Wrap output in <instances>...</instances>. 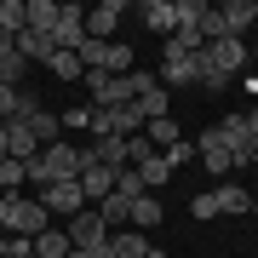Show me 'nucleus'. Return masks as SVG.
Returning a JSON list of instances; mask_svg holds the SVG:
<instances>
[{"instance_id": "f257e3e1", "label": "nucleus", "mask_w": 258, "mask_h": 258, "mask_svg": "<svg viewBox=\"0 0 258 258\" xmlns=\"http://www.w3.org/2000/svg\"><path fill=\"white\" fill-rule=\"evenodd\" d=\"M81 166H86V149H75V144L57 138V144H46L35 161L23 166V178H35L40 189H46V184H75V178H81Z\"/></svg>"}, {"instance_id": "f03ea898", "label": "nucleus", "mask_w": 258, "mask_h": 258, "mask_svg": "<svg viewBox=\"0 0 258 258\" xmlns=\"http://www.w3.org/2000/svg\"><path fill=\"white\" fill-rule=\"evenodd\" d=\"M46 230V207L29 201V195H0V235H29L35 241Z\"/></svg>"}, {"instance_id": "7ed1b4c3", "label": "nucleus", "mask_w": 258, "mask_h": 258, "mask_svg": "<svg viewBox=\"0 0 258 258\" xmlns=\"http://www.w3.org/2000/svg\"><path fill=\"white\" fill-rule=\"evenodd\" d=\"M155 81H161V92L195 86V81H201V57H195V52H184L172 35H166V57H161V75H155Z\"/></svg>"}, {"instance_id": "20e7f679", "label": "nucleus", "mask_w": 258, "mask_h": 258, "mask_svg": "<svg viewBox=\"0 0 258 258\" xmlns=\"http://www.w3.org/2000/svg\"><path fill=\"white\" fill-rule=\"evenodd\" d=\"M252 63V46L247 40H212V46H201V69H212V75H235Z\"/></svg>"}, {"instance_id": "39448f33", "label": "nucleus", "mask_w": 258, "mask_h": 258, "mask_svg": "<svg viewBox=\"0 0 258 258\" xmlns=\"http://www.w3.org/2000/svg\"><path fill=\"white\" fill-rule=\"evenodd\" d=\"M195 155L207 161V172H218V178H230V166H241L235 161V149H230V138H224L218 126H207L201 138H195Z\"/></svg>"}, {"instance_id": "423d86ee", "label": "nucleus", "mask_w": 258, "mask_h": 258, "mask_svg": "<svg viewBox=\"0 0 258 258\" xmlns=\"http://www.w3.org/2000/svg\"><path fill=\"white\" fill-rule=\"evenodd\" d=\"M40 207H46V218H52V212H57V218H75V212H86L92 201H86L81 178H75V184H46V189H40Z\"/></svg>"}, {"instance_id": "0eeeda50", "label": "nucleus", "mask_w": 258, "mask_h": 258, "mask_svg": "<svg viewBox=\"0 0 258 258\" xmlns=\"http://www.w3.org/2000/svg\"><path fill=\"white\" fill-rule=\"evenodd\" d=\"M86 86H92V103H98V109L132 103V81H126V75H86Z\"/></svg>"}, {"instance_id": "6e6552de", "label": "nucleus", "mask_w": 258, "mask_h": 258, "mask_svg": "<svg viewBox=\"0 0 258 258\" xmlns=\"http://www.w3.org/2000/svg\"><path fill=\"white\" fill-rule=\"evenodd\" d=\"M63 235H69V247H103V241H109V230H103V218H98L92 207L75 212V218L63 224Z\"/></svg>"}, {"instance_id": "1a4fd4ad", "label": "nucleus", "mask_w": 258, "mask_h": 258, "mask_svg": "<svg viewBox=\"0 0 258 258\" xmlns=\"http://www.w3.org/2000/svg\"><path fill=\"white\" fill-rule=\"evenodd\" d=\"M126 18V0H103L86 12V40H115V23Z\"/></svg>"}, {"instance_id": "9d476101", "label": "nucleus", "mask_w": 258, "mask_h": 258, "mask_svg": "<svg viewBox=\"0 0 258 258\" xmlns=\"http://www.w3.org/2000/svg\"><path fill=\"white\" fill-rule=\"evenodd\" d=\"M218 23H224L230 40H241V35L258 23V0H224V6H218Z\"/></svg>"}, {"instance_id": "9b49d317", "label": "nucleus", "mask_w": 258, "mask_h": 258, "mask_svg": "<svg viewBox=\"0 0 258 258\" xmlns=\"http://www.w3.org/2000/svg\"><path fill=\"white\" fill-rule=\"evenodd\" d=\"M40 155V138L29 132V120H6V161H35Z\"/></svg>"}, {"instance_id": "f8f14e48", "label": "nucleus", "mask_w": 258, "mask_h": 258, "mask_svg": "<svg viewBox=\"0 0 258 258\" xmlns=\"http://www.w3.org/2000/svg\"><path fill=\"white\" fill-rule=\"evenodd\" d=\"M138 23L149 35H178V18H172V0H144L138 6Z\"/></svg>"}, {"instance_id": "ddd939ff", "label": "nucleus", "mask_w": 258, "mask_h": 258, "mask_svg": "<svg viewBox=\"0 0 258 258\" xmlns=\"http://www.w3.org/2000/svg\"><path fill=\"white\" fill-rule=\"evenodd\" d=\"M12 46H18L23 63H52V52H57V46H52V35H40V29H23Z\"/></svg>"}, {"instance_id": "4468645a", "label": "nucleus", "mask_w": 258, "mask_h": 258, "mask_svg": "<svg viewBox=\"0 0 258 258\" xmlns=\"http://www.w3.org/2000/svg\"><path fill=\"white\" fill-rule=\"evenodd\" d=\"M92 212H98V218H103V230H109V235H115V230H132V201H120L115 189L103 195V201H98Z\"/></svg>"}, {"instance_id": "2eb2a0df", "label": "nucleus", "mask_w": 258, "mask_h": 258, "mask_svg": "<svg viewBox=\"0 0 258 258\" xmlns=\"http://www.w3.org/2000/svg\"><path fill=\"white\" fill-rule=\"evenodd\" d=\"M86 161L109 166V172H120V166H132V161H126V138H92V149H86Z\"/></svg>"}, {"instance_id": "dca6fc26", "label": "nucleus", "mask_w": 258, "mask_h": 258, "mask_svg": "<svg viewBox=\"0 0 258 258\" xmlns=\"http://www.w3.org/2000/svg\"><path fill=\"white\" fill-rule=\"evenodd\" d=\"M81 189H86V201H103V195L115 189V172L98 166V161H86V166H81Z\"/></svg>"}, {"instance_id": "f3484780", "label": "nucleus", "mask_w": 258, "mask_h": 258, "mask_svg": "<svg viewBox=\"0 0 258 258\" xmlns=\"http://www.w3.org/2000/svg\"><path fill=\"white\" fill-rule=\"evenodd\" d=\"M144 138L155 144V155H166L172 144H184V126H178V120L166 115V120H149V126H144Z\"/></svg>"}, {"instance_id": "a211bd4d", "label": "nucleus", "mask_w": 258, "mask_h": 258, "mask_svg": "<svg viewBox=\"0 0 258 258\" xmlns=\"http://www.w3.org/2000/svg\"><path fill=\"white\" fill-rule=\"evenodd\" d=\"M138 132H144L138 103H120V109H109V138H138Z\"/></svg>"}, {"instance_id": "6ab92c4d", "label": "nucleus", "mask_w": 258, "mask_h": 258, "mask_svg": "<svg viewBox=\"0 0 258 258\" xmlns=\"http://www.w3.org/2000/svg\"><path fill=\"white\" fill-rule=\"evenodd\" d=\"M212 195H218V212H230V218L252 212V189H241V184H218Z\"/></svg>"}, {"instance_id": "aec40b11", "label": "nucleus", "mask_w": 258, "mask_h": 258, "mask_svg": "<svg viewBox=\"0 0 258 258\" xmlns=\"http://www.w3.org/2000/svg\"><path fill=\"white\" fill-rule=\"evenodd\" d=\"M109 252H115V258H144V252H149V235H144V230H115V235H109Z\"/></svg>"}, {"instance_id": "412c9836", "label": "nucleus", "mask_w": 258, "mask_h": 258, "mask_svg": "<svg viewBox=\"0 0 258 258\" xmlns=\"http://www.w3.org/2000/svg\"><path fill=\"white\" fill-rule=\"evenodd\" d=\"M23 29H29V0H0V35L18 40Z\"/></svg>"}, {"instance_id": "4be33fe9", "label": "nucleus", "mask_w": 258, "mask_h": 258, "mask_svg": "<svg viewBox=\"0 0 258 258\" xmlns=\"http://www.w3.org/2000/svg\"><path fill=\"white\" fill-rule=\"evenodd\" d=\"M69 252H75V247H69V235H63V230H52V224L35 235V258H69Z\"/></svg>"}, {"instance_id": "5701e85b", "label": "nucleus", "mask_w": 258, "mask_h": 258, "mask_svg": "<svg viewBox=\"0 0 258 258\" xmlns=\"http://www.w3.org/2000/svg\"><path fill=\"white\" fill-rule=\"evenodd\" d=\"M23 120H29V132L40 138V149H46V144H57V132H63V120H57L52 109H35V115H23Z\"/></svg>"}, {"instance_id": "b1692460", "label": "nucleus", "mask_w": 258, "mask_h": 258, "mask_svg": "<svg viewBox=\"0 0 258 258\" xmlns=\"http://www.w3.org/2000/svg\"><path fill=\"white\" fill-rule=\"evenodd\" d=\"M155 224H161V201H149V195H138V201H132V230H155Z\"/></svg>"}, {"instance_id": "393cba45", "label": "nucleus", "mask_w": 258, "mask_h": 258, "mask_svg": "<svg viewBox=\"0 0 258 258\" xmlns=\"http://www.w3.org/2000/svg\"><path fill=\"white\" fill-rule=\"evenodd\" d=\"M138 178H144V189H161L166 178H172V166H166V155H149V161H138Z\"/></svg>"}, {"instance_id": "a878e982", "label": "nucleus", "mask_w": 258, "mask_h": 258, "mask_svg": "<svg viewBox=\"0 0 258 258\" xmlns=\"http://www.w3.org/2000/svg\"><path fill=\"white\" fill-rule=\"evenodd\" d=\"M115 195H120V201H138V195H149L144 178H138V166H120V172H115Z\"/></svg>"}, {"instance_id": "bb28decb", "label": "nucleus", "mask_w": 258, "mask_h": 258, "mask_svg": "<svg viewBox=\"0 0 258 258\" xmlns=\"http://www.w3.org/2000/svg\"><path fill=\"white\" fill-rule=\"evenodd\" d=\"M52 23H57V0H29V29L52 35Z\"/></svg>"}, {"instance_id": "cd10ccee", "label": "nucleus", "mask_w": 258, "mask_h": 258, "mask_svg": "<svg viewBox=\"0 0 258 258\" xmlns=\"http://www.w3.org/2000/svg\"><path fill=\"white\" fill-rule=\"evenodd\" d=\"M57 81H86V69H81V57L75 52H52V63H46Z\"/></svg>"}, {"instance_id": "c85d7f7f", "label": "nucleus", "mask_w": 258, "mask_h": 258, "mask_svg": "<svg viewBox=\"0 0 258 258\" xmlns=\"http://www.w3.org/2000/svg\"><path fill=\"white\" fill-rule=\"evenodd\" d=\"M218 132L230 138V149H241V144H247V109H235L230 120H218ZM235 161H241V155H235Z\"/></svg>"}, {"instance_id": "c756f323", "label": "nucleus", "mask_w": 258, "mask_h": 258, "mask_svg": "<svg viewBox=\"0 0 258 258\" xmlns=\"http://www.w3.org/2000/svg\"><path fill=\"white\" fill-rule=\"evenodd\" d=\"M23 184V161H0V195H18Z\"/></svg>"}, {"instance_id": "7c9ffc66", "label": "nucleus", "mask_w": 258, "mask_h": 258, "mask_svg": "<svg viewBox=\"0 0 258 258\" xmlns=\"http://www.w3.org/2000/svg\"><path fill=\"white\" fill-rule=\"evenodd\" d=\"M0 258H35V241L29 235H6L0 241Z\"/></svg>"}, {"instance_id": "2f4dec72", "label": "nucleus", "mask_w": 258, "mask_h": 258, "mask_svg": "<svg viewBox=\"0 0 258 258\" xmlns=\"http://www.w3.org/2000/svg\"><path fill=\"white\" fill-rule=\"evenodd\" d=\"M149 155H155V144H149L144 132H138V138H126V161H132V166H138V161H149Z\"/></svg>"}, {"instance_id": "473e14b6", "label": "nucleus", "mask_w": 258, "mask_h": 258, "mask_svg": "<svg viewBox=\"0 0 258 258\" xmlns=\"http://www.w3.org/2000/svg\"><path fill=\"white\" fill-rule=\"evenodd\" d=\"M195 86H201V92H212V98H218V92H230V75H212V69H201V81H195Z\"/></svg>"}, {"instance_id": "72a5a7b5", "label": "nucleus", "mask_w": 258, "mask_h": 258, "mask_svg": "<svg viewBox=\"0 0 258 258\" xmlns=\"http://www.w3.org/2000/svg\"><path fill=\"white\" fill-rule=\"evenodd\" d=\"M189 212H195V218H218V195H195V201H189Z\"/></svg>"}, {"instance_id": "f704fd0d", "label": "nucleus", "mask_w": 258, "mask_h": 258, "mask_svg": "<svg viewBox=\"0 0 258 258\" xmlns=\"http://www.w3.org/2000/svg\"><path fill=\"white\" fill-rule=\"evenodd\" d=\"M69 258H115V252H109V241H103V247H75Z\"/></svg>"}, {"instance_id": "c9c22d12", "label": "nucleus", "mask_w": 258, "mask_h": 258, "mask_svg": "<svg viewBox=\"0 0 258 258\" xmlns=\"http://www.w3.org/2000/svg\"><path fill=\"white\" fill-rule=\"evenodd\" d=\"M247 132H252V138H258V103H252V109H247Z\"/></svg>"}, {"instance_id": "e433bc0d", "label": "nucleus", "mask_w": 258, "mask_h": 258, "mask_svg": "<svg viewBox=\"0 0 258 258\" xmlns=\"http://www.w3.org/2000/svg\"><path fill=\"white\" fill-rule=\"evenodd\" d=\"M0 161H6V120H0Z\"/></svg>"}, {"instance_id": "4c0bfd02", "label": "nucleus", "mask_w": 258, "mask_h": 258, "mask_svg": "<svg viewBox=\"0 0 258 258\" xmlns=\"http://www.w3.org/2000/svg\"><path fill=\"white\" fill-rule=\"evenodd\" d=\"M144 258H166V252H161V247H149V252H144Z\"/></svg>"}, {"instance_id": "58836bf2", "label": "nucleus", "mask_w": 258, "mask_h": 258, "mask_svg": "<svg viewBox=\"0 0 258 258\" xmlns=\"http://www.w3.org/2000/svg\"><path fill=\"white\" fill-rule=\"evenodd\" d=\"M252 75H258V46H252Z\"/></svg>"}, {"instance_id": "ea45409f", "label": "nucleus", "mask_w": 258, "mask_h": 258, "mask_svg": "<svg viewBox=\"0 0 258 258\" xmlns=\"http://www.w3.org/2000/svg\"><path fill=\"white\" fill-rule=\"evenodd\" d=\"M252 207H258V189H252Z\"/></svg>"}, {"instance_id": "a19ab883", "label": "nucleus", "mask_w": 258, "mask_h": 258, "mask_svg": "<svg viewBox=\"0 0 258 258\" xmlns=\"http://www.w3.org/2000/svg\"><path fill=\"white\" fill-rule=\"evenodd\" d=\"M0 241H6V235H0Z\"/></svg>"}]
</instances>
